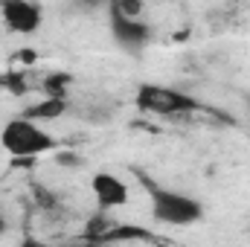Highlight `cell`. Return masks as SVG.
<instances>
[{
	"instance_id": "3957f363",
	"label": "cell",
	"mask_w": 250,
	"mask_h": 247,
	"mask_svg": "<svg viewBox=\"0 0 250 247\" xmlns=\"http://www.w3.org/2000/svg\"><path fill=\"white\" fill-rule=\"evenodd\" d=\"M134 102L143 114H154V117H184L204 108L195 96L178 87H163V84H140Z\"/></svg>"
},
{
	"instance_id": "7c38bea8",
	"label": "cell",
	"mask_w": 250,
	"mask_h": 247,
	"mask_svg": "<svg viewBox=\"0 0 250 247\" xmlns=\"http://www.w3.org/2000/svg\"><path fill=\"white\" fill-rule=\"evenodd\" d=\"M6 230V218H3V212H0V233Z\"/></svg>"
},
{
	"instance_id": "52a82bcc",
	"label": "cell",
	"mask_w": 250,
	"mask_h": 247,
	"mask_svg": "<svg viewBox=\"0 0 250 247\" xmlns=\"http://www.w3.org/2000/svg\"><path fill=\"white\" fill-rule=\"evenodd\" d=\"M111 242H160L151 230L140 227V224H123V221H114L105 236L99 239V245H111Z\"/></svg>"
},
{
	"instance_id": "5b68a950",
	"label": "cell",
	"mask_w": 250,
	"mask_h": 247,
	"mask_svg": "<svg viewBox=\"0 0 250 247\" xmlns=\"http://www.w3.org/2000/svg\"><path fill=\"white\" fill-rule=\"evenodd\" d=\"M0 21L9 32L32 35L41 29L44 12L35 0H0Z\"/></svg>"
},
{
	"instance_id": "6da1fadb",
	"label": "cell",
	"mask_w": 250,
	"mask_h": 247,
	"mask_svg": "<svg viewBox=\"0 0 250 247\" xmlns=\"http://www.w3.org/2000/svg\"><path fill=\"white\" fill-rule=\"evenodd\" d=\"M137 178H140V184L146 186V192H148L154 221L172 224V227H189V224H195V221L204 218V206H201L198 198L184 195V192H178V189L157 186L154 181H148L143 172H137Z\"/></svg>"
},
{
	"instance_id": "7a4b0ae2",
	"label": "cell",
	"mask_w": 250,
	"mask_h": 247,
	"mask_svg": "<svg viewBox=\"0 0 250 247\" xmlns=\"http://www.w3.org/2000/svg\"><path fill=\"white\" fill-rule=\"evenodd\" d=\"M0 145L12 154V157H38L47 154L53 148H59L56 137H50L41 125L29 117H15L3 125L0 131Z\"/></svg>"
},
{
	"instance_id": "277c9868",
	"label": "cell",
	"mask_w": 250,
	"mask_h": 247,
	"mask_svg": "<svg viewBox=\"0 0 250 247\" xmlns=\"http://www.w3.org/2000/svg\"><path fill=\"white\" fill-rule=\"evenodd\" d=\"M108 23H111V35H114V41L128 50V53H140L148 41H151V26L143 21V18H131V15H125L120 12L117 6H108Z\"/></svg>"
},
{
	"instance_id": "30bf717a",
	"label": "cell",
	"mask_w": 250,
	"mask_h": 247,
	"mask_svg": "<svg viewBox=\"0 0 250 247\" xmlns=\"http://www.w3.org/2000/svg\"><path fill=\"white\" fill-rule=\"evenodd\" d=\"M70 82H73V76H67V73H50L44 79V93L47 96H64L67 99V84Z\"/></svg>"
},
{
	"instance_id": "9c48e42d",
	"label": "cell",
	"mask_w": 250,
	"mask_h": 247,
	"mask_svg": "<svg viewBox=\"0 0 250 247\" xmlns=\"http://www.w3.org/2000/svg\"><path fill=\"white\" fill-rule=\"evenodd\" d=\"M114 224V218H108V209H99L96 215H90V221H87V227H84V233H82V239L84 242H96L99 245V239L105 236V230Z\"/></svg>"
},
{
	"instance_id": "ba28073f",
	"label": "cell",
	"mask_w": 250,
	"mask_h": 247,
	"mask_svg": "<svg viewBox=\"0 0 250 247\" xmlns=\"http://www.w3.org/2000/svg\"><path fill=\"white\" fill-rule=\"evenodd\" d=\"M67 99L64 96H44L41 102H35V105H29L26 111H23V117H29V120H35V123H47V120H59L67 114Z\"/></svg>"
},
{
	"instance_id": "8992f818",
	"label": "cell",
	"mask_w": 250,
	"mask_h": 247,
	"mask_svg": "<svg viewBox=\"0 0 250 247\" xmlns=\"http://www.w3.org/2000/svg\"><path fill=\"white\" fill-rule=\"evenodd\" d=\"M90 189H93V198H96L99 209H117V206L128 204V186L111 172H96L90 178Z\"/></svg>"
},
{
	"instance_id": "8fae6325",
	"label": "cell",
	"mask_w": 250,
	"mask_h": 247,
	"mask_svg": "<svg viewBox=\"0 0 250 247\" xmlns=\"http://www.w3.org/2000/svg\"><path fill=\"white\" fill-rule=\"evenodd\" d=\"M111 6H117L120 12L131 15V18H140L143 15V0H111Z\"/></svg>"
}]
</instances>
